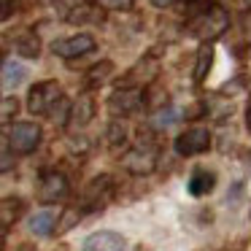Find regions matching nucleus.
<instances>
[{
  "instance_id": "nucleus-29",
  "label": "nucleus",
  "mask_w": 251,
  "mask_h": 251,
  "mask_svg": "<svg viewBox=\"0 0 251 251\" xmlns=\"http://www.w3.org/2000/svg\"><path fill=\"white\" fill-rule=\"evenodd\" d=\"M246 127H249V132H251V98H249V108H246Z\"/></svg>"
},
{
  "instance_id": "nucleus-26",
  "label": "nucleus",
  "mask_w": 251,
  "mask_h": 251,
  "mask_svg": "<svg viewBox=\"0 0 251 251\" xmlns=\"http://www.w3.org/2000/svg\"><path fill=\"white\" fill-rule=\"evenodd\" d=\"M89 14H92V8H89V6H81V8H76V11L68 17V22H87Z\"/></svg>"
},
{
  "instance_id": "nucleus-25",
  "label": "nucleus",
  "mask_w": 251,
  "mask_h": 251,
  "mask_svg": "<svg viewBox=\"0 0 251 251\" xmlns=\"http://www.w3.org/2000/svg\"><path fill=\"white\" fill-rule=\"evenodd\" d=\"M14 154L6 151V149H0V173H8V170H14Z\"/></svg>"
},
{
  "instance_id": "nucleus-2",
  "label": "nucleus",
  "mask_w": 251,
  "mask_h": 251,
  "mask_svg": "<svg viewBox=\"0 0 251 251\" xmlns=\"http://www.w3.org/2000/svg\"><path fill=\"white\" fill-rule=\"evenodd\" d=\"M41 143V127L35 122H17L8 130V151L11 154H33Z\"/></svg>"
},
{
  "instance_id": "nucleus-11",
  "label": "nucleus",
  "mask_w": 251,
  "mask_h": 251,
  "mask_svg": "<svg viewBox=\"0 0 251 251\" xmlns=\"http://www.w3.org/2000/svg\"><path fill=\"white\" fill-rule=\"evenodd\" d=\"M122 165H125V170H130V173H135V176H149L154 170V165H157V157H154L151 149H149V151L132 149V151H127L125 157H122Z\"/></svg>"
},
{
  "instance_id": "nucleus-5",
  "label": "nucleus",
  "mask_w": 251,
  "mask_h": 251,
  "mask_svg": "<svg viewBox=\"0 0 251 251\" xmlns=\"http://www.w3.org/2000/svg\"><path fill=\"white\" fill-rule=\"evenodd\" d=\"M143 105V89L135 87H119L108 98V111L114 116H130Z\"/></svg>"
},
{
  "instance_id": "nucleus-16",
  "label": "nucleus",
  "mask_w": 251,
  "mask_h": 251,
  "mask_svg": "<svg viewBox=\"0 0 251 251\" xmlns=\"http://www.w3.org/2000/svg\"><path fill=\"white\" fill-rule=\"evenodd\" d=\"M213 65V46L211 44H202L197 49V65H195V84H202Z\"/></svg>"
},
{
  "instance_id": "nucleus-14",
  "label": "nucleus",
  "mask_w": 251,
  "mask_h": 251,
  "mask_svg": "<svg viewBox=\"0 0 251 251\" xmlns=\"http://www.w3.org/2000/svg\"><path fill=\"white\" fill-rule=\"evenodd\" d=\"M19 216H22V200L19 197L0 200V232H6L8 227H14Z\"/></svg>"
},
{
  "instance_id": "nucleus-20",
  "label": "nucleus",
  "mask_w": 251,
  "mask_h": 251,
  "mask_svg": "<svg viewBox=\"0 0 251 251\" xmlns=\"http://www.w3.org/2000/svg\"><path fill=\"white\" fill-rule=\"evenodd\" d=\"M176 122H178V108H173V105H162V108L151 116V127H154V130H165V127L176 125Z\"/></svg>"
},
{
  "instance_id": "nucleus-1",
  "label": "nucleus",
  "mask_w": 251,
  "mask_h": 251,
  "mask_svg": "<svg viewBox=\"0 0 251 251\" xmlns=\"http://www.w3.org/2000/svg\"><path fill=\"white\" fill-rule=\"evenodd\" d=\"M229 27V14L224 11L219 3H208V0H192L186 3V33L195 35L202 44L222 38Z\"/></svg>"
},
{
  "instance_id": "nucleus-21",
  "label": "nucleus",
  "mask_w": 251,
  "mask_h": 251,
  "mask_svg": "<svg viewBox=\"0 0 251 251\" xmlns=\"http://www.w3.org/2000/svg\"><path fill=\"white\" fill-rule=\"evenodd\" d=\"M17 111H19V100L17 98H3L0 100V125L11 122L14 116H17Z\"/></svg>"
},
{
  "instance_id": "nucleus-7",
  "label": "nucleus",
  "mask_w": 251,
  "mask_h": 251,
  "mask_svg": "<svg viewBox=\"0 0 251 251\" xmlns=\"http://www.w3.org/2000/svg\"><path fill=\"white\" fill-rule=\"evenodd\" d=\"M92 49H95V38L87 33H78V35H71V38H62V41H54V44H51V51H54L57 57H65V60L89 54Z\"/></svg>"
},
{
  "instance_id": "nucleus-3",
  "label": "nucleus",
  "mask_w": 251,
  "mask_h": 251,
  "mask_svg": "<svg viewBox=\"0 0 251 251\" xmlns=\"http://www.w3.org/2000/svg\"><path fill=\"white\" fill-rule=\"evenodd\" d=\"M60 98H62L60 84L57 81H41V84H35V87L30 89V95H27V111L35 114V116L49 114Z\"/></svg>"
},
{
  "instance_id": "nucleus-9",
  "label": "nucleus",
  "mask_w": 251,
  "mask_h": 251,
  "mask_svg": "<svg viewBox=\"0 0 251 251\" xmlns=\"http://www.w3.org/2000/svg\"><path fill=\"white\" fill-rule=\"evenodd\" d=\"M125 235L114 232V229H100V232H92L84 238L81 251H125Z\"/></svg>"
},
{
  "instance_id": "nucleus-18",
  "label": "nucleus",
  "mask_w": 251,
  "mask_h": 251,
  "mask_svg": "<svg viewBox=\"0 0 251 251\" xmlns=\"http://www.w3.org/2000/svg\"><path fill=\"white\" fill-rule=\"evenodd\" d=\"M54 224H57V213L54 211H38L35 216H30V229H33L35 235H49L51 229H54Z\"/></svg>"
},
{
  "instance_id": "nucleus-8",
  "label": "nucleus",
  "mask_w": 251,
  "mask_h": 251,
  "mask_svg": "<svg viewBox=\"0 0 251 251\" xmlns=\"http://www.w3.org/2000/svg\"><path fill=\"white\" fill-rule=\"evenodd\" d=\"M157 73H159V62H157V57H154V54H149V57H143L135 68H130V71H127L122 87L143 89V84H151L154 78H157Z\"/></svg>"
},
{
  "instance_id": "nucleus-19",
  "label": "nucleus",
  "mask_w": 251,
  "mask_h": 251,
  "mask_svg": "<svg viewBox=\"0 0 251 251\" xmlns=\"http://www.w3.org/2000/svg\"><path fill=\"white\" fill-rule=\"evenodd\" d=\"M111 76H114V62H111V60H103V62H98V65L89 68L87 84H89V87H100V84H105Z\"/></svg>"
},
{
  "instance_id": "nucleus-4",
  "label": "nucleus",
  "mask_w": 251,
  "mask_h": 251,
  "mask_svg": "<svg viewBox=\"0 0 251 251\" xmlns=\"http://www.w3.org/2000/svg\"><path fill=\"white\" fill-rule=\"evenodd\" d=\"M208 149H211V132L205 127H189L176 138V151L181 157H195V154H202Z\"/></svg>"
},
{
  "instance_id": "nucleus-22",
  "label": "nucleus",
  "mask_w": 251,
  "mask_h": 251,
  "mask_svg": "<svg viewBox=\"0 0 251 251\" xmlns=\"http://www.w3.org/2000/svg\"><path fill=\"white\" fill-rule=\"evenodd\" d=\"M98 8H105V11H130L135 6V0H92Z\"/></svg>"
},
{
  "instance_id": "nucleus-12",
  "label": "nucleus",
  "mask_w": 251,
  "mask_h": 251,
  "mask_svg": "<svg viewBox=\"0 0 251 251\" xmlns=\"http://www.w3.org/2000/svg\"><path fill=\"white\" fill-rule=\"evenodd\" d=\"M92 116H95V100L89 98V95H81V98L71 105V111H68V125L81 130V127H87L89 122H92Z\"/></svg>"
},
{
  "instance_id": "nucleus-27",
  "label": "nucleus",
  "mask_w": 251,
  "mask_h": 251,
  "mask_svg": "<svg viewBox=\"0 0 251 251\" xmlns=\"http://www.w3.org/2000/svg\"><path fill=\"white\" fill-rule=\"evenodd\" d=\"M108 138H111V143L125 141V127H122L119 122H114V125H111V130H108Z\"/></svg>"
},
{
  "instance_id": "nucleus-10",
  "label": "nucleus",
  "mask_w": 251,
  "mask_h": 251,
  "mask_svg": "<svg viewBox=\"0 0 251 251\" xmlns=\"http://www.w3.org/2000/svg\"><path fill=\"white\" fill-rule=\"evenodd\" d=\"M68 197V178L62 173H46L38 184V200L44 205H51V202H60Z\"/></svg>"
},
{
  "instance_id": "nucleus-31",
  "label": "nucleus",
  "mask_w": 251,
  "mask_h": 251,
  "mask_svg": "<svg viewBox=\"0 0 251 251\" xmlns=\"http://www.w3.org/2000/svg\"><path fill=\"white\" fill-rule=\"evenodd\" d=\"M186 3H192V0H186Z\"/></svg>"
},
{
  "instance_id": "nucleus-6",
  "label": "nucleus",
  "mask_w": 251,
  "mask_h": 251,
  "mask_svg": "<svg viewBox=\"0 0 251 251\" xmlns=\"http://www.w3.org/2000/svg\"><path fill=\"white\" fill-rule=\"evenodd\" d=\"M111 195H114V178H111V176H98V178L84 189L81 205L87 208V211H100V208L111 200Z\"/></svg>"
},
{
  "instance_id": "nucleus-24",
  "label": "nucleus",
  "mask_w": 251,
  "mask_h": 251,
  "mask_svg": "<svg viewBox=\"0 0 251 251\" xmlns=\"http://www.w3.org/2000/svg\"><path fill=\"white\" fill-rule=\"evenodd\" d=\"M17 8H19V0H0V22L11 19Z\"/></svg>"
},
{
  "instance_id": "nucleus-23",
  "label": "nucleus",
  "mask_w": 251,
  "mask_h": 251,
  "mask_svg": "<svg viewBox=\"0 0 251 251\" xmlns=\"http://www.w3.org/2000/svg\"><path fill=\"white\" fill-rule=\"evenodd\" d=\"M78 219H81V213H78L76 208H68V211L62 213V219L57 216V224H54V227H57V232H65V229H71L73 224L78 222Z\"/></svg>"
},
{
  "instance_id": "nucleus-15",
  "label": "nucleus",
  "mask_w": 251,
  "mask_h": 251,
  "mask_svg": "<svg viewBox=\"0 0 251 251\" xmlns=\"http://www.w3.org/2000/svg\"><path fill=\"white\" fill-rule=\"evenodd\" d=\"M14 49H17V54L27 57V60H35V57L41 54V41H38V35H35L33 30H25V33L17 35Z\"/></svg>"
},
{
  "instance_id": "nucleus-13",
  "label": "nucleus",
  "mask_w": 251,
  "mask_h": 251,
  "mask_svg": "<svg viewBox=\"0 0 251 251\" xmlns=\"http://www.w3.org/2000/svg\"><path fill=\"white\" fill-rule=\"evenodd\" d=\"M213 186H216V176H213L211 170H205V168H197L195 173H192V178H189V195H195V197L211 195Z\"/></svg>"
},
{
  "instance_id": "nucleus-30",
  "label": "nucleus",
  "mask_w": 251,
  "mask_h": 251,
  "mask_svg": "<svg viewBox=\"0 0 251 251\" xmlns=\"http://www.w3.org/2000/svg\"><path fill=\"white\" fill-rule=\"evenodd\" d=\"M0 249H3V232H0Z\"/></svg>"
},
{
  "instance_id": "nucleus-28",
  "label": "nucleus",
  "mask_w": 251,
  "mask_h": 251,
  "mask_svg": "<svg viewBox=\"0 0 251 251\" xmlns=\"http://www.w3.org/2000/svg\"><path fill=\"white\" fill-rule=\"evenodd\" d=\"M151 3H154L157 8H168V6H173L176 0H151Z\"/></svg>"
},
{
  "instance_id": "nucleus-17",
  "label": "nucleus",
  "mask_w": 251,
  "mask_h": 251,
  "mask_svg": "<svg viewBox=\"0 0 251 251\" xmlns=\"http://www.w3.org/2000/svg\"><path fill=\"white\" fill-rule=\"evenodd\" d=\"M25 76H27V71H25L22 62L8 60L6 65H3V84H6V89H17L19 84L25 81Z\"/></svg>"
}]
</instances>
